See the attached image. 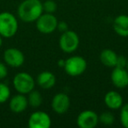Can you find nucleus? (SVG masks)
Here are the masks:
<instances>
[{"label":"nucleus","instance_id":"2eb2a0df","mask_svg":"<svg viewBox=\"0 0 128 128\" xmlns=\"http://www.w3.org/2000/svg\"><path fill=\"white\" fill-rule=\"evenodd\" d=\"M38 85L44 90H49L55 85V76L50 71H42L38 75L36 79Z\"/></svg>","mask_w":128,"mask_h":128},{"label":"nucleus","instance_id":"7ed1b4c3","mask_svg":"<svg viewBox=\"0 0 128 128\" xmlns=\"http://www.w3.org/2000/svg\"><path fill=\"white\" fill-rule=\"evenodd\" d=\"M87 62L82 56L74 55L65 60L64 70L70 76H79L87 70Z\"/></svg>","mask_w":128,"mask_h":128},{"label":"nucleus","instance_id":"f03ea898","mask_svg":"<svg viewBox=\"0 0 128 128\" xmlns=\"http://www.w3.org/2000/svg\"><path fill=\"white\" fill-rule=\"evenodd\" d=\"M18 23L16 17L11 12L0 13V35L4 38H12L17 34Z\"/></svg>","mask_w":128,"mask_h":128},{"label":"nucleus","instance_id":"20e7f679","mask_svg":"<svg viewBox=\"0 0 128 128\" xmlns=\"http://www.w3.org/2000/svg\"><path fill=\"white\" fill-rule=\"evenodd\" d=\"M14 89L20 94H28L34 90L35 81L30 74L26 72H20L15 75L12 81Z\"/></svg>","mask_w":128,"mask_h":128},{"label":"nucleus","instance_id":"4be33fe9","mask_svg":"<svg viewBox=\"0 0 128 128\" xmlns=\"http://www.w3.org/2000/svg\"><path fill=\"white\" fill-rule=\"evenodd\" d=\"M127 60H128L124 56H123V55H118L116 67H118V68H126Z\"/></svg>","mask_w":128,"mask_h":128},{"label":"nucleus","instance_id":"aec40b11","mask_svg":"<svg viewBox=\"0 0 128 128\" xmlns=\"http://www.w3.org/2000/svg\"><path fill=\"white\" fill-rule=\"evenodd\" d=\"M43 12L46 13H54L57 10V4L54 0H46L42 3Z\"/></svg>","mask_w":128,"mask_h":128},{"label":"nucleus","instance_id":"423d86ee","mask_svg":"<svg viewBox=\"0 0 128 128\" xmlns=\"http://www.w3.org/2000/svg\"><path fill=\"white\" fill-rule=\"evenodd\" d=\"M35 22L36 28L41 34H49L57 29L58 20L53 13H42Z\"/></svg>","mask_w":128,"mask_h":128},{"label":"nucleus","instance_id":"9b49d317","mask_svg":"<svg viewBox=\"0 0 128 128\" xmlns=\"http://www.w3.org/2000/svg\"><path fill=\"white\" fill-rule=\"evenodd\" d=\"M112 82L118 89H124L128 86V71L126 68H113L110 74Z\"/></svg>","mask_w":128,"mask_h":128},{"label":"nucleus","instance_id":"b1692460","mask_svg":"<svg viewBox=\"0 0 128 128\" xmlns=\"http://www.w3.org/2000/svg\"><path fill=\"white\" fill-rule=\"evenodd\" d=\"M57 29H58L60 32H66L67 30H68V26L65 21H60L57 24Z\"/></svg>","mask_w":128,"mask_h":128},{"label":"nucleus","instance_id":"4468645a","mask_svg":"<svg viewBox=\"0 0 128 128\" xmlns=\"http://www.w3.org/2000/svg\"><path fill=\"white\" fill-rule=\"evenodd\" d=\"M113 30L121 37H128V16L126 14L118 15L113 21Z\"/></svg>","mask_w":128,"mask_h":128},{"label":"nucleus","instance_id":"412c9836","mask_svg":"<svg viewBox=\"0 0 128 128\" xmlns=\"http://www.w3.org/2000/svg\"><path fill=\"white\" fill-rule=\"evenodd\" d=\"M120 109V122L124 128H128V104L122 105Z\"/></svg>","mask_w":128,"mask_h":128},{"label":"nucleus","instance_id":"f3484780","mask_svg":"<svg viewBox=\"0 0 128 128\" xmlns=\"http://www.w3.org/2000/svg\"><path fill=\"white\" fill-rule=\"evenodd\" d=\"M27 101H28V105H30L32 108H38L42 104L43 98L39 91L32 90L31 92L28 93Z\"/></svg>","mask_w":128,"mask_h":128},{"label":"nucleus","instance_id":"9d476101","mask_svg":"<svg viewBox=\"0 0 128 128\" xmlns=\"http://www.w3.org/2000/svg\"><path fill=\"white\" fill-rule=\"evenodd\" d=\"M51 106L53 110L57 114H64L68 110L70 106V99L65 93H57L52 99Z\"/></svg>","mask_w":128,"mask_h":128},{"label":"nucleus","instance_id":"ddd939ff","mask_svg":"<svg viewBox=\"0 0 128 128\" xmlns=\"http://www.w3.org/2000/svg\"><path fill=\"white\" fill-rule=\"evenodd\" d=\"M104 104L110 110H118L123 105V96L115 90H110L104 98Z\"/></svg>","mask_w":128,"mask_h":128},{"label":"nucleus","instance_id":"f257e3e1","mask_svg":"<svg viewBox=\"0 0 128 128\" xmlns=\"http://www.w3.org/2000/svg\"><path fill=\"white\" fill-rule=\"evenodd\" d=\"M42 13V3L40 0H24L18 8V18L26 23L36 21Z\"/></svg>","mask_w":128,"mask_h":128},{"label":"nucleus","instance_id":"5701e85b","mask_svg":"<svg viewBox=\"0 0 128 128\" xmlns=\"http://www.w3.org/2000/svg\"><path fill=\"white\" fill-rule=\"evenodd\" d=\"M8 75V70L6 64L3 62H0V80L4 79Z\"/></svg>","mask_w":128,"mask_h":128},{"label":"nucleus","instance_id":"0eeeda50","mask_svg":"<svg viewBox=\"0 0 128 128\" xmlns=\"http://www.w3.org/2000/svg\"><path fill=\"white\" fill-rule=\"evenodd\" d=\"M4 62L12 68H20L25 62V55L21 50L15 48H10L4 53Z\"/></svg>","mask_w":128,"mask_h":128},{"label":"nucleus","instance_id":"a878e982","mask_svg":"<svg viewBox=\"0 0 128 128\" xmlns=\"http://www.w3.org/2000/svg\"><path fill=\"white\" fill-rule=\"evenodd\" d=\"M2 44H3V39H2V36L0 35V48H1Z\"/></svg>","mask_w":128,"mask_h":128},{"label":"nucleus","instance_id":"6ab92c4d","mask_svg":"<svg viewBox=\"0 0 128 128\" xmlns=\"http://www.w3.org/2000/svg\"><path fill=\"white\" fill-rule=\"evenodd\" d=\"M11 96V90L4 82H0V104L6 103Z\"/></svg>","mask_w":128,"mask_h":128},{"label":"nucleus","instance_id":"6e6552de","mask_svg":"<svg viewBox=\"0 0 128 128\" xmlns=\"http://www.w3.org/2000/svg\"><path fill=\"white\" fill-rule=\"evenodd\" d=\"M52 120L50 116L42 110H37L31 114L28 119L29 128H49Z\"/></svg>","mask_w":128,"mask_h":128},{"label":"nucleus","instance_id":"393cba45","mask_svg":"<svg viewBox=\"0 0 128 128\" xmlns=\"http://www.w3.org/2000/svg\"><path fill=\"white\" fill-rule=\"evenodd\" d=\"M65 60H63V59L58 60V66L60 67V68H64V65H65Z\"/></svg>","mask_w":128,"mask_h":128},{"label":"nucleus","instance_id":"39448f33","mask_svg":"<svg viewBox=\"0 0 128 128\" xmlns=\"http://www.w3.org/2000/svg\"><path fill=\"white\" fill-rule=\"evenodd\" d=\"M80 44V39L76 32L70 30H67L62 32L59 40L60 48L64 53L72 54L78 48Z\"/></svg>","mask_w":128,"mask_h":128},{"label":"nucleus","instance_id":"a211bd4d","mask_svg":"<svg viewBox=\"0 0 128 128\" xmlns=\"http://www.w3.org/2000/svg\"><path fill=\"white\" fill-rule=\"evenodd\" d=\"M98 120L101 124H104V126H112L115 121V117L112 112H104L100 116H98Z\"/></svg>","mask_w":128,"mask_h":128},{"label":"nucleus","instance_id":"dca6fc26","mask_svg":"<svg viewBox=\"0 0 128 128\" xmlns=\"http://www.w3.org/2000/svg\"><path fill=\"white\" fill-rule=\"evenodd\" d=\"M99 59H100V62L105 67L113 68H115L116 64H117L118 54L113 50L110 49V48H106V49H104L101 52Z\"/></svg>","mask_w":128,"mask_h":128},{"label":"nucleus","instance_id":"f8f14e48","mask_svg":"<svg viewBox=\"0 0 128 128\" xmlns=\"http://www.w3.org/2000/svg\"><path fill=\"white\" fill-rule=\"evenodd\" d=\"M28 106V101L27 98L24 94H18L13 96L10 99L9 107L11 110L14 113H20L26 110Z\"/></svg>","mask_w":128,"mask_h":128},{"label":"nucleus","instance_id":"bb28decb","mask_svg":"<svg viewBox=\"0 0 128 128\" xmlns=\"http://www.w3.org/2000/svg\"><path fill=\"white\" fill-rule=\"evenodd\" d=\"M126 70L128 71V60H127V63H126Z\"/></svg>","mask_w":128,"mask_h":128},{"label":"nucleus","instance_id":"1a4fd4ad","mask_svg":"<svg viewBox=\"0 0 128 128\" xmlns=\"http://www.w3.org/2000/svg\"><path fill=\"white\" fill-rule=\"evenodd\" d=\"M98 123V115L91 110H82L76 118V124L80 128H94Z\"/></svg>","mask_w":128,"mask_h":128}]
</instances>
